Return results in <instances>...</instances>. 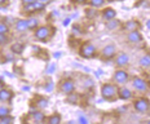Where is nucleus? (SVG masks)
Wrapping results in <instances>:
<instances>
[{
	"label": "nucleus",
	"mask_w": 150,
	"mask_h": 124,
	"mask_svg": "<svg viewBox=\"0 0 150 124\" xmlns=\"http://www.w3.org/2000/svg\"><path fill=\"white\" fill-rule=\"evenodd\" d=\"M66 101H67V104H70V105H76L78 102H79V94L75 92L70 93V94H67Z\"/></svg>",
	"instance_id": "nucleus-22"
},
{
	"label": "nucleus",
	"mask_w": 150,
	"mask_h": 124,
	"mask_svg": "<svg viewBox=\"0 0 150 124\" xmlns=\"http://www.w3.org/2000/svg\"><path fill=\"white\" fill-rule=\"evenodd\" d=\"M34 105H35L36 108H39V110H42V108H45L48 106V100L44 97H36L35 101H34Z\"/></svg>",
	"instance_id": "nucleus-19"
},
{
	"label": "nucleus",
	"mask_w": 150,
	"mask_h": 124,
	"mask_svg": "<svg viewBox=\"0 0 150 124\" xmlns=\"http://www.w3.org/2000/svg\"><path fill=\"white\" fill-rule=\"evenodd\" d=\"M23 49H25V45L21 44V43H14V44L11 46V51L13 52L14 54H22Z\"/></svg>",
	"instance_id": "nucleus-21"
},
{
	"label": "nucleus",
	"mask_w": 150,
	"mask_h": 124,
	"mask_svg": "<svg viewBox=\"0 0 150 124\" xmlns=\"http://www.w3.org/2000/svg\"><path fill=\"white\" fill-rule=\"evenodd\" d=\"M106 0H88V4L91 5L92 8H101L102 5L105 4Z\"/></svg>",
	"instance_id": "nucleus-25"
},
{
	"label": "nucleus",
	"mask_w": 150,
	"mask_h": 124,
	"mask_svg": "<svg viewBox=\"0 0 150 124\" xmlns=\"http://www.w3.org/2000/svg\"><path fill=\"white\" fill-rule=\"evenodd\" d=\"M122 27V22L119 20H110V21H106V29L108 30H110V31H112V30H117V29H120Z\"/></svg>",
	"instance_id": "nucleus-18"
},
{
	"label": "nucleus",
	"mask_w": 150,
	"mask_h": 124,
	"mask_svg": "<svg viewBox=\"0 0 150 124\" xmlns=\"http://www.w3.org/2000/svg\"><path fill=\"white\" fill-rule=\"evenodd\" d=\"M27 25H29V30L35 31L39 27V21H38V18H29L27 20Z\"/></svg>",
	"instance_id": "nucleus-24"
},
{
	"label": "nucleus",
	"mask_w": 150,
	"mask_h": 124,
	"mask_svg": "<svg viewBox=\"0 0 150 124\" xmlns=\"http://www.w3.org/2000/svg\"><path fill=\"white\" fill-rule=\"evenodd\" d=\"M9 27L7 26V23L4 22H0V34H8Z\"/></svg>",
	"instance_id": "nucleus-29"
},
{
	"label": "nucleus",
	"mask_w": 150,
	"mask_h": 124,
	"mask_svg": "<svg viewBox=\"0 0 150 124\" xmlns=\"http://www.w3.org/2000/svg\"><path fill=\"white\" fill-rule=\"evenodd\" d=\"M146 27H148V30H150V20L146 21Z\"/></svg>",
	"instance_id": "nucleus-39"
},
{
	"label": "nucleus",
	"mask_w": 150,
	"mask_h": 124,
	"mask_svg": "<svg viewBox=\"0 0 150 124\" xmlns=\"http://www.w3.org/2000/svg\"><path fill=\"white\" fill-rule=\"evenodd\" d=\"M67 124H76V123H75V122H69Z\"/></svg>",
	"instance_id": "nucleus-41"
},
{
	"label": "nucleus",
	"mask_w": 150,
	"mask_h": 124,
	"mask_svg": "<svg viewBox=\"0 0 150 124\" xmlns=\"http://www.w3.org/2000/svg\"><path fill=\"white\" fill-rule=\"evenodd\" d=\"M45 120H47V124H61L62 118L60 114L54 113V114H52V115H49Z\"/></svg>",
	"instance_id": "nucleus-20"
},
{
	"label": "nucleus",
	"mask_w": 150,
	"mask_h": 124,
	"mask_svg": "<svg viewBox=\"0 0 150 124\" xmlns=\"http://www.w3.org/2000/svg\"><path fill=\"white\" fill-rule=\"evenodd\" d=\"M58 89H60L61 93L67 96V94H70V93L75 92V83L71 79H64V80H61L60 84H58Z\"/></svg>",
	"instance_id": "nucleus-5"
},
{
	"label": "nucleus",
	"mask_w": 150,
	"mask_h": 124,
	"mask_svg": "<svg viewBox=\"0 0 150 124\" xmlns=\"http://www.w3.org/2000/svg\"><path fill=\"white\" fill-rule=\"evenodd\" d=\"M74 3H76V4H84V3H87L88 0H73Z\"/></svg>",
	"instance_id": "nucleus-35"
},
{
	"label": "nucleus",
	"mask_w": 150,
	"mask_h": 124,
	"mask_svg": "<svg viewBox=\"0 0 150 124\" xmlns=\"http://www.w3.org/2000/svg\"><path fill=\"white\" fill-rule=\"evenodd\" d=\"M86 13H87V16H88V17H92V16H95L96 14V11H95V8H92V9H87L86 11Z\"/></svg>",
	"instance_id": "nucleus-31"
},
{
	"label": "nucleus",
	"mask_w": 150,
	"mask_h": 124,
	"mask_svg": "<svg viewBox=\"0 0 150 124\" xmlns=\"http://www.w3.org/2000/svg\"><path fill=\"white\" fill-rule=\"evenodd\" d=\"M128 63H129V56L120 52V53L117 56V58H115V65H117L119 69H123V67L128 66Z\"/></svg>",
	"instance_id": "nucleus-11"
},
{
	"label": "nucleus",
	"mask_w": 150,
	"mask_h": 124,
	"mask_svg": "<svg viewBox=\"0 0 150 124\" xmlns=\"http://www.w3.org/2000/svg\"><path fill=\"white\" fill-rule=\"evenodd\" d=\"M13 92L12 91H9V89L7 88H1L0 89V101H3V102H9L13 98Z\"/></svg>",
	"instance_id": "nucleus-15"
},
{
	"label": "nucleus",
	"mask_w": 150,
	"mask_h": 124,
	"mask_svg": "<svg viewBox=\"0 0 150 124\" xmlns=\"http://www.w3.org/2000/svg\"><path fill=\"white\" fill-rule=\"evenodd\" d=\"M128 79H129V75H128V73L126 70L123 69H118L115 70L114 75H112V80H114V83H117V84H126V83L128 82Z\"/></svg>",
	"instance_id": "nucleus-6"
},
{
	"label": "nucleus",
	"mask_w": 150,
	"mask_h": 124,
	"mask_svg": "<svg viewBox=\"0 0 150 124\" xmlns=\"http://www.w3.org/2000/svg\"><path fill=\"white\" fill-rule=\"evenodd\" d=\"M127 39H128V43L132 45H137V44H141L142 43V35L140 31H131V32H128L127 35Z\"/></svg>",
	"instance_id": "nucleus-10"
},
{
	"label": "nucleus",
	"mask_w": 150,
	"mask_h": 124,
	"mask_svg": "<svg viewBox=\"0 0 150 124\" xmlns=\"http://www.w3.org/2000/svg\"><path fill=\"white\" fill-rule=\"evenodd\" d=\"M133 107H135V110L137 113H141V114L148 113L150 110V101L145 97H140V98H137V100H135Z\"/></svg>",
	"instance_id": "nucleus-4"
},
{
	"label": "nucleus",
	"mask_w": 150,
	"mask_h": 124,
	"mask_svg": "<svg viewBox=\"0 0 150 124\" xmlns=\"http://www.w3.org/2000/svg\"><path fill=\"white\" fill-rule=\"evenodd\" d=\"M95 124H100V123H95Z\"/></svg>",
	"instance_id": "nucleus-43"
},
{
	"label": "nucleus",
	"mask_w": 150,
	"mask_h": 124,
	"mask_svg": "<svg viewBox=\"0 0 150 124\" xmlns=\"http://www.w3.org/2000/svg\"><path fill=\"white\" fill-rule=\"evenodd\" d=\"M146 124H150V120H148V122H146Z\"/></svg>",
	"instance_id": "nucleus-42"
},
{
	"label": "nucleus",
	"mask_w": 150,
	"mask_h": 124,
	"mask_svg": "<svg viewBox=\"0 0 150 124\" xmlns=\"http://www.w3.org/2000/svg\"><path fill=\"white\" fill-rule=\"evenodd\" d=\"M140 22L137 20H129L127 21L126 23L122 25V27H123L124 31H128V32H131V31H139L140 30Z\"/></svg>",
	"instance_id": "nucleus-12"
},
{
	"label": "nucleus",
	"mask_w": 150,
	"mask_h": 124,
	"mask_svg": "<svg viewBox=\"0 0 150 124\" xmlns=\"http://www.w3.org/2000/svg\"><path fill=\"white\" fill-rule=\"evenodd\" d=\"M54 70H56V63H52L51 66L48 67V70H47V73H48V74H52Z\"/></svg>",
	"instance_id": "nucleus-33"
},
{
	"label": "nucleus",
	"mask_w": 150,
	"mask_h": 124,
	"mask_svg": "<svg viewBox=\"0 0 150 124\" xmlns=\"http://www.w3.org/2000/svg\"><path fill=\"white\" fill-rule=\"evenodd\" d=\"M62 23H64V26H67V25L70 23V18H66V20H65Z\"/></svg>",
	"instance_id": "nucleus-37"
},
{
	"label": "nucleus",
	"mask_w": 150,
	"mask_h": 124,
	"mask_svg": "<svg viewBox=\"0 0 150 124\" xmlns=\"http://www.w3.org/2000/svg\"><path fill=\"white\" fill-rule=\"evenodd\" d=\"M11 115V108L7 106H0V119Z\"/></svg>",
	"instance_id": "nucleus-26"
},
{
	"label": "nucleus",
	"mask_w": 150,
	"mask_h": 124,
	"mask_svg": "<svg viewBox=\"0 0 150 124\" xmlns=\"http://www.w3.org/2000/svg\"><path fill=\"white\" fill-rule=\"evenodd\" d=\"M79 124H89V122L86 116H80L79 118Z\"/></svg>",
	"instance_id": "nucleus-32"
},
{
	"label": "nucleus",
	"mask_w": 150,
	"mask_h": 124,
	"mask_svg": "<svg viewBox=\"0 0 150 124\" xmlns=\"http://www.w3.org/2000/svg\"><path fill=\"white\" fill-rule=\"evenodd\" d=\"M31 124H40V123H39V122H35V120H34V122L31 123Z\"/></svg>",
	"instance_id": "nucleus-40"
},
{
	"label": "nucleus",
	"mask_w": 150,
	"mask_h": 124,
	"mask_svg": "<svg viewBox=\"0 0 150 124\" xmlns=\"http://www.w3.org/2000/svg\"><path fill=\"white\" fill-rule=\"evenodd\" d=\"M9 42V38L7 34H0V45H7Z\"/></svg>",
	"instance_id": "nucleus-28"
},
{
	"label": "nucleus",
	"mask_w": 150,
	"mask_h": 124,
	"mask_svg": "<svg viewBox=\"0 0 150 124\" xmlns=\"http://www.w3.org/2000/svg\"><path fill=\"white\" fill-rule=\"evenodd\" d=\"M8 1H9V0H0V5H3V4H7Z\"/></svg>",
	"instance_id": "nucleus-38"
},
{
	"label": "nucleus",
	"mask_w": 150,
	"mask_h": 124,
	"mask_svg": "<svg viewBox=\"0 0 150 124\" xmlns=\"http://www.w3.org/2000/svg\"><path fill=\"white\" fill-rule=\"evenodd\" d=\"M73 32H74V35H80V34H82V31H80V27L78 26V25L73 26Z\"/></svg>",
	"instance_id": "nucleus-30"
},
{
	"label": "nucleus",
	"mask_w": 150,
	"mask_h": 124,
	"mask_svg": "<svg viewBox=\"0 0 150 124\" xmlns=\"http://www.w3.org/2000/svg\"><path fill=\"white\" fill-rule=\"evenodd\" d=\"M118 85L112 83H104L101 85V96L106 101H114L118 97Z\"/></svg>",
	"instance_id": "nucleus-1"
},
{
	"label": "nucleus",
	"mask_w": 150,
	"mask_h": 124,
	"mask_svg": "<svg viewBox=\"0 0 150 124\" xmlns=\"http://www.w3.org/2000/svg\"><path fill=\"white\" fill-rule=\"evenodd\" d=\"M54 31H56V29H53L52 26H39L34 31V36H35L38 40L45 42V40H48L53 35Z\"/></svg>",
	"instance_id": "nucleus-2"
},
{
	"label": "nucleus",
	"mask_w": 150,
	"mask_h": 124,
	"mask_svg": "<svg viewBox=\"0 0 150 124\" xmlns=\"http://www.w3.org/2000/svg\"><path fill=\"white\" fill-rule=\"evenodd\" d=\"M30 116L33 118L35 122H39V123H43L45 120V115H44V113H43L42 110H38L36 107H31L30 108Z\"/></svg>",
	"instance_id": "nucleus-13"
},
{
	"label": "nucleus",
	"mask_w": 150,
	"mask_h": 124,
	"mask_svg": "<svg viewBox=\"0 0 150 124\" xmlns=\"http://www.w3.org/2000/svg\"><path fill=\"white\" fill-rule=\"evenodd\" d=\"M115 17H117V12H115V9H112V8H105L104 11H102V18H104L105 21L114 20Z\"/></svg>",
	"instance_id": "nucleus-16"
},
{
	"label": "nucleus",
	"mask_w": 150,
	"mask_h": 124,
	"mask_svg": "<svg viewBox=\"0 0 150 124\" xmlns=\"http://www.w3.org/2000/svg\"><path fill=\"white\" fill-rule=\"evenodd\" d=\"M13 123H14V118L11 116V115L0 119V124H13Z\"/></svg>",
	"instance_id": "nucleus-27"
},
{
	"label": "nucleus",
	"mask_w": 150,
	"mask_h": 124,
	"mask_svg": "<svg viewBox=\"0 0 150 124\" xmlns=\"http://www.w3.org/2000/svg\"><path fill=\"white\" fill-rule=\"evenodd\" d=\"M16 30L18 32H25L29 30V25H27V20H17L16 21Z\"/></svg>",
	"instance_id": "nucleus-17"
},
{
	"label": "nucleus",
	"mask_w": 150,
	"mask_h": 124,
	"mask_svg": "<svg viewBox=\"0 0 150 124\" xmlns=\"http://www.w3.org/2000/svg\"><path fill=\"white\" fill-rule=\"evenodd\" d=\"M119 1H123V0H119Z\"/></svg>",
	"instance_id": "nucleus-44"
},
{
	"label": "nucleus",
	"mask_w": 150,
	"mask_h": 124,
	"mask_svg": "<svg viewBox=\"0 0 150 124\" xmlns=\"http://www.w3.org/2000/svg\"><path fill=\"white\" fill-rule=\"evenodd\" d=\"M132 87L135 91H139V92H145L148 89V82L142 78H139V76H135L132 79Z\"/></svg>",
	"instance_id": "nucleus-9"
},
{
	"label": "nucleus",
	"mask_w": 150,
	"mask_h": 124,
	"mask_svg": "<svg viewBox=\"0 0 150 124\" xmlns=\"http://www.w3.org/2000/svg\"><path fill=\"white\" fill-rule=\"evenodd\" d=\"M133 96V93L131 89H128L127 87H120L119 89H118V98H120V100L123 101H127V100H131Z\"/></svg>",
	"instance_id": "nucleus-14"
},
{
	"label": "nucleus",
	"mask_w": 150,
	"mask_h": 124,
	"mask_svg": "<svg viewBox=\"0 0 150 124\" xmlns=\"http://www.w3.org/2000/svg\"><path fill=\"white\" fill-rule=\"evenodd\" d=\"M96 46L92 44V43H89V42H86V43H83L82 45H80V48H79V54H80V57H83V58H86V60H89V58H93L96 56Z\"/></svg>",
	"instance_id": "nucleus-3"
},
{
	"label": "nucleus",
	"mask_w": 150,
	"mask_h": 124,
	"mask_svg": "<svg viewBox=\"0 0 150 124\" xmlns=\"http://www.w3.org/2000/svg\"><path fill=\"white\" fill-rule=\"evenodd\" d=\"M44 9H45V5L36 0V1L33 3V4L23 5L22 12H25V13H36V12H42V11H44Z\"/></svg>",
	"instance_id": "nucleus-7"
},
{
	"label": "nucleus",
	"mask_w": 150,
	"mask_h": 124,
	"mask_svg": "<svg viewBox=\"0 0 150 124\" xmlns=\"http://www.w3.org/2000/svg\"><path fill=\"white\" fill-rule=\"evenodd\" d=\"M140 66L144 67V69H149L150 67V54H144L141 58H140Z\"/></svg>",
	"instance_id": "nucleus-23"
},
{
	"label": "nucleus",
	"mask_w": 150,
	"mask_h": 124,
	"mask_svg": "<svg viewBox=\"0 0 150 124\" xmlns=\"http://www.w3.org/2000/svg\"><path fill=\"white\" fill-rule=\"evenodd\" d=\"M115 56H117V48H115V45L109 44V45L104 46V49H102L101 60H111Z\"/></svg>",
	"instance_id": "nucleus-8"
},
{
	"label": "nucleus",
	"mask_w": 150,
	"mask_h": 124,
	"mask_svg": "<svg viewBox=\"0 0 150 124\" xmlns=\"http://www.w3.org/2000/svg\"><path fill=\"white\" fill-rule=\"evenodd\" d=\"M39 3H42V4H44V5H47V4H49V3L52 1V0H38Z\"/></svg>",
	"instance_id": "nucleus-36"
},
{
	"label": "nucleus",
	"mask_w": 150,
	"mask_h": 124,
	"mask_svg": "<svg viewBox=\"0 0 150 124\" xmlns=\"http://www.w3.org/2000/svg\"><path fill=\"white\" fill-rule=\"evenodd\" d=\"M21 1H22L23 5H27V4H33V3H35L36 0H21Z\"/></svg>",
	"instance_id": "nucleus-34"
}]
</instances>
